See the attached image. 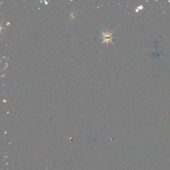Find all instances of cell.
<instances>
[{"label":"cell","mask_w":170,"mask_h":170,"mask_svg":"<svg viewBox=\"0 0 170 170\" xmlns=\"http://www.w3.org/2000/svg\"><path fill=\"white\" fill-rule=\"evenodd\" d=\"M112 33H108V32H105V33H104V32H102V34H103V38H104V41H103V43L104 42V41H106V42H108L109 41H111V35H112Z\"/></svg>","instance_id":"obj_1"}]
</instances>
